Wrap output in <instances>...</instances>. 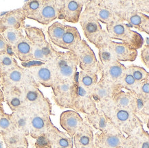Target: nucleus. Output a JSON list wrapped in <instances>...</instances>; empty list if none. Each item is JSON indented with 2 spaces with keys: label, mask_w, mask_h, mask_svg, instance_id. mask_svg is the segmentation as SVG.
I'll use <instances>...</instances> for the list:
<instances>
[{
  "label": "nucleus",
  "mask_w": 149,
  "mask_h": 148,
  "mask_svg": "<svg viewBox=\"0 0 149 148\" xmlns=\"http://www.w3.org/2000/svg\"><path fill=\"white\" fill-rule=\"evenodd\" d=\"M97 108L102 111L111 122L122 134L129 135L143 125L134 113L118 107L111 101L105 104H97Z\"/></svg>",
  "instance_id": "nucleus-1"
},
{
  "label": "nucleus",
  "mask_w": 149,
  "mask_h": 148,
  "mask_svg": "<svg viewBox=\"0 0 149 148\" xmlns=\"http://www.w3.org/2000/svg\"><path fill=\"white\" fill-rule=\"evenodd\" d=\"M24 29L26 37L32 45L34 61L39 60L46 62L54 59L58 51L47 42L43 30L31 26H26Z\"/></svg>",
  "instance_id": "nucleus-2"
},
{
  "label": "nucleus",
  "mask_w": 149,
  "mask_h": 148,
  "mask_svg": "<svg viewBox=\"0 0 149 148\" xmlns=\"http://www.w3.org/2000/svg\"><path fill=\"white\" fill-rule=\"evenodd\" d=\"M85 8L93 13L99 22L107 25L116 21H122V4L120 1L93 0L87 1Z\"/></svg>",
  "instance_id": "nucleus-3"
},
{
  "label": "nucleus",
  "mask_w": 149,
  "mask_h": 148,
  "mask_svg": "<svg viewBox=\"0 0 149 148\" xmlns=\"http://www.w3.org/2000/svg\"><path fill=\"white\" fill-rule=\"evenodd\" d=\"M109 38L111 40H120L133 48L139 49L144 45V40L140 34L133 31L129 25L122 21H116L106 26Z\"/></svg>",
  "instance_id": "nucleus-4"
},
{
  "label": "nucleus",
  "mask_w": 149,
  "mask_h": 148,
  "mask_svg": "<svg viewBox=\"0 0 149 148\" xmlns=\"http://www.w3.org/2000/svg\"><path fill=\"white\" fill-rule=\"evenodd\" d=\"M52 61L55 69V81L77 80L78 61L74 53L58 52Z\"/></svg>",
  "instance_id": "nucleus-5"
},
{
  "label": "nucleus",
  "mask_w": 149,
  "mask_h": 148,
  "mask_svg": "<svg viewBox=\"0 0 149 148\" xmlns=\"http://www.w3.org/2000/svg\"><path fill=\"white\" fill-rule=\"evenodd\" d=\"M30 117V136L37 139L46 133L52 126L50 116L52 115V105L43 109L28 108Z\"/></svg>",
  "instance_id": "nucleus-6"
},
{
  "label": "nucleus",
  "mask_w": 149,
  "mask_h": 148,
  "mask_svg": "<svg viewBox=\"0 0 149 148\" xmlns=\"http://www.w3.org/2000/svg\"><path fill=\"white\" fill-rule=\"evenodd\" d=\"M79 22L86 39L95 47L108 37L107 32L102 30L98 19L88 9L82 12Z\"/></svg>",
  "instance_id": "nucleus-7"
},
{
  "label": "nucleus",
  "mask_w": 149,
  "mask_h": 148,
  "mask_svg": "<svg viewBox=\"0 0 149 148\" xmlns=\"http://www.w3.org/2000/svg\"><path fill=\"white\" fill-rule=\"evenodd\" d=\"M76 80L54 81L51 88L52 89V98L57 106L61 109L70 108L76 92Z\"/></svg>",
  "instance_id": "nucleus-8"
},
{
  "label": "nucleus",
  "mask_w": 149,
  "mask_h": 148,
  "mask_svg": "<svg viewBox=\"0 0 149 148\" xmlns=\"http://www.w3.org/2000/svg\"><path fill=\"white\" fill-rule=\"evenodd\" d=\"M24 66L37 84L47 88H51L56 79L54 66L52 60L46 62H39L26 65L24 64Z\"/></svg>",
  "instance_id": "nucleus-9"
},
{
  "label": "nucleus",
  "mask_w": 149,
  "mask_h": 148,
  "mask_svg": "<svg viewBox=\"0 0 149 148\" xmlns=\"http://www.w3.org/2000/svg\"><path fill=\"white\" fill-rule=\"evenodd\" d=\"M122 17L123 21H127L129 26L138 30L139 32L149 34V17L147 15L137 12L133 8L132 1H122Z\"/></svg>",
  "instance_id": "nucleus-10"
},
{
  "label": "nucleus",
  "mask_w": 149,
  "mask_h": 148,
  "mask_svg": "<svg viewBox=\"0 0 149 148\" xmlns=\"http://www.w3.org/2000/svg\"><path fill=\"white\" fill-rule=\"evenodd\" d=\"M35 81L30 73L24 67L19 65L0 75L2 89L22 88L24 85Z\"/></svg>",
  "instance_id": "nucleus-11"
},
{
  "label": "nucleus",
  "mask_w": 149,
  "mask_h": 148,
  "mask_svg": "<svg viewBox=\"0 0 149 148\" xmlns=\"http://www.w3.org/2000/svg\"><path fill=\"white\" fill-rule=\"evenodd\" d=\"M74 54L77 57L78 66L83 71L94 72L97 74L100 73V62L98 61L94 52L85 40H81Z\"/></svg>",
  "instance_id": "nucleus-12"
},
{
  "label": "nucleus",
  "mask_w": 149,
  "mask_h": 148,
  "mask_svg": "<svg viewBox=\"0 0 149 148\" xmlns=\"http://www.w3.org/2000/svg\"><path fill=\"white\" fill-rule=\"evenodd\" d=\"M69 109L85 115L92 113L97 110V105L91 93L79 84H76V92Z\"/></svg>",
  "instance_id": "nucleus-13"
},
{
  "label": "nucleus",
  "mask_w": 149,
  "mask_h": 148,
  "mask_svg": "<svg viewBox=\"0 0 149 148\" xmlns=\"http://www.w3.org/2000/svg\"><path fill=\"white\" fill-rule=\"evenodd\" d=\"M22 89L25 101L30 109H43L52 105L50 100L44 96L36 81L24 85Z\"/></svg>",
  "instance_id": "nucleus-14"
},
{
  "label": "nucleus",
  "mask_w": 149,
  "mask_h": 148,
  "mask_svg": "<svg viewBox=\"0 0 149 148\" xmlns=\"http://www.w3.org/2000/svg\"><path fill=\"white\" fill-rule=\"evenodd\" d=\"M121 90L122 89L118 84H114L100 77L91 93L97 105L112 101L114 96Z\"/></svg>",
  "instance_id": "nucleus-15"
},
{
  "label": "nucleus",
  "mask_w": 149,
  "mask_h": 148,
  "mask_svg": "<svg viewBox=\"0 0 149 148\" xmlns=\"http://www.w3.org/2000/svg\"><path fill=\"white\" fill-rule=\"evenodd\" d=\"M22 8L0 13V34L8 29H24L26 20Z\"/></svg>",
  "instance_id": "nucleus-16"
},
{
  "label": "nucleus",
  "mask_w": 149,
  "mask_h": 148,
  "mask_svg": "<svg viewBox=\"0 0 149 148\" xmlns=\"http://www.w3.org/2000/svg\"><path fill=\"white\" fill-rule=\"evenodd\" d=\"M87 1H74V0H62L61 12L58 19L67 22L77 24L82 13V10Z\"/></svg>",
  "instance_id": "nucleus-17"
},
{
  "label": "nucleus",
  "mask_w": 149,
  "mask_h": 148,
  "mask_svg": "<svg viewBox=\"0 0 149 148\" xmlns=\"http://www.w3.org/2000/svg\"><path fill=\"white\" fill-rule=\"evenodd\" d=\"M94 148H122L126 136L120 132H97L93 135Z\"/></svg>",
  "instance_id": "nucleus-18"
},
{
  "label": "nucleus",
  "mask_w": 149,
  "mask_h": 148,
  "mask_svg": "<svg viewBox=\"0 0 149 148\" xmlns=\"http://www.w3.org/2000/svg\"><path fill=\"white\" fill-rule=\"evenodd\" d=\"M84 120L87 121L92 128L102 132H120L116 128L102 111L97 108L96 111L92 113L85 115Z\"/></svg>",
  "instance_id": "nucleus-19"
},
{
  "label": "nucleus",
  "mask_w": 149,
  "mask_h": 148,
  "mask_svg": "<svg viewBox=\"0 0 149 148\" xmlns=\"http://www.w3.org/2000/svg\"><path fill=\"white\" fill-rule=\"evenodd\" d=\"M62 0H44L43 6L36 21L42 25H48L58 18Z\"/></svg>",
  "instance_id": "nucleus-20"
},
{
  "label": "nucleus",
  "mask_w": 149,
  "mask_h": 148,
  "mask_svg": "<svg viewBox=\"0 0 149 148\" xmlns=\"http://www.w3.org/2000/svg\"><path fill=\"white\" fill-rule=\"evenodd\" d=\"M84 122V119L79 113L74 111H65L60 116V125L67 132L71 138H74L77 131Z\"/></svg>",
  "instance_id": "nucleus-21"
},
{
  "label": "nucleus",
  "mask_w": 149,
  "mask_h": 148,
  "mask_svg": "<svg viewBox=\"0 0 149 148\" xmlns=\"http://www.w3.org/2000/svg\"><path fill=\"white\" fill-rule=\"evenodd\" d=\"M2 91L4 102L13 112L25 111L28 109L22 88L2 89Z\"/></svg>",
  "instance_id": "nucleus-22"
},
{
  "label": "nucleus",
  "mask_w": 149,
  "mask_h": 148,
  "mask_svg": "<svg viewBox=\"0 0 149 148\" xmlns=\"http://www.w3.org/2000/svg\"><path fill=\"white\" fill-rule=\"evenodd\" d=\"M75 148H94V137L92 127L84 120L82 126L74 136Z\"/></svg>",
  "instance_id": "nucleus-23"
},
{
  "label": "nucleus",
  "mask_w": 149,
  "mask_h": 148,
  "mask_svg": "<svg viewBox=\"0 0 149 148\" xmlns=\"http://www.w3.org/2000/svg\"><path fill=\"white\" fill-rule=\"evenodd\" d=\"M122 148H149V134L143 125L127 135Z\"/></svg>",
  "instance_id": "nucleus-24"
},
{
  "label": "nucleus",
  "mask_w": 149,
  "mask_h": 148,
  "mask_svg": "<svg viewBox=\"0 0 149 148\" xmlns=\"http://www.w3.org/2000/svg\"><path fill=\"white\" fill-rule=\"evenodd\" d=\"M127 67L118 60L112 62L107 66L100 64V73L102 78L114 84H119L120 80L125 75Z\"/></svg>",
  "instance_id": "nucleus-25"
},
{
  "label": "nucleus",
  "mask_w": 149,
  "mask_h": 148,
  "mask_svg": "<svg viewBox=\"0 0 149 148\" xmlns=\"http://www.w3.org/2000/svg\"><path fill=\"white\" fill-rule=\"evenodd\" d=\"M108 43L111 48L116 60L118 61L133 62L136 60L137 50L123 43H116L110 39Z\"/></svg>",
  "instance_id": "nucleus-26"
},
{
  "label": "nucleus",
  "mask_w": 149,
  "mask_h": 148,
  "mask_svg": "<svg viewBox=\"0 0 149 148\" xmlns=\"http://www.w3.org/2000/svg\"><path fill=\"white\" fill-rule=\"evenodd\" d=\"M43 136L51 146L74 148L72 138L66 133L58 130L54 124L48 129Z\"/></svg>",
  "instance_id": "nucleus-27"
},
{
  "label": "nucleus",
  "mask_w": 149,
  "mask_h": 148,
  "mask_svg": "<svg viewBox=\"0 0 149 148\" xmlns=\"http://www.w3.org/2000/svg\"><path fill=\"white\" fill-rule=\"evenodd\" d=\"M11 52L13 56L22 62L29 63L34 61L32 45L26 36H24V38L11 48Z\"/></svg>",
  "instance_id": "nucleus-28"
},
{
  "label": "nucleus",
  "mask_w": 149,
  "mask_h": 148,
  "mask_svg": "<svg viewBox=\"0 0 149 148\" xmlns=\"http://www.w3.org/2000/svg\"><path fill=\"white\" fill-rule=\"evenodd\" d=\"M81 35L77 28L73 26H67L65 32L63 34L58 47L67 49L68 52L74 53L76 47L81 43Z\"/></svg>",
  "instance_id": "nucleus-29"
},
{
  "label": "nucleus",
  "mask_w": 149,
  "mask_h": 148,
  "mask_svg": "<svg viewBox=\"0 0 149 148\" xmlns=\"http://www.w3.org/2000/svg\"><path fill=\"white\" fill-rule=\"evenodd\" d=\"M114 105L122 109L129 110L135 113L137 106V97L135 93L120 91L112 100Z\"/></svg>",
  "instance_id": "nucleus-30"
},
{
  "label": "nucleus",
  "mask_w": 149,
  "mask_h": 148,
  "mask_svg": "<svg viewBox=\"0 0 149 148\" xmlns=\"http://www.w3.org/2000/svg\"><path fill=\"white\" fill-rule=\"evenodd\" d=\"M11 121L17 131L26 136L30 135V117L28 109L25 111L13 112L10 114Z\"/></svg>",
  "instance_id": "nucleus-31"
},
{
  "label": "nucleus",
  "mask_w": 149,
  "mask_h": 148,
  "mask_svg": "<svg viewBox=\"0 0 149 148\" xmlns=\"http://www.w3.org/2000/svg\"><path fill=\"white\" fill-rule=\"evenodd\" d=\"M27 136L15 130L1 138L6 148H28Z\"/></svg>",
  "instance_id": "nucleus-32"
},
{
  "label": "nucleus",
  "mask_w": 149,
  "mask_h": 148,
  "mask_svg": "<svg viewBox=\"0 0 149 148\" xmlns=\"http://www.w3.org/2000/svg\"><path fill=\"white\" fill-rule=\"evenodd\" d=\"M109 39V38L108 36L107 38H106L96 47V48L98 49V55L100 58L99 62L102 66H107L117 60L108 43Z\"/></svg>",
  "instance_id": "nucleus-33"
},
{
  "label": "nucleus",
  "mask_w": 149,
  "mask_h": 148,
  "mask_svg": "<svg viewBox=\"0 0 149 148\" xmlns=\"http://www.w3.org/2000/svg\"><path fill=\"white\" fill-rule=\"evenodd\" d=\"M98 74L91 71H83L78 72L77 82L80 86L91 93L98 82Z\"/></svg>",
  "instance_id": "nucleus-34"
},
{
  "label": "nucleus",
  "mask_w": 149,
  "mask_h": 148,
  "mask_svg": "<svg viewBox=\"0 0 149 148\" xmlns=\"http://www.w3.org/2000/svg\"><path fill=\"white\" fill-rule=\"evenodd\" d=\"M44 0H30L25 1L22 8L26 18L37 21Z\"/></svg>",
  "instance_id": "nucleus-35"
},
{
  "label": "nucleus",
  "mask_w": 149,
  "mask_h": 148,
  "mask_svg": "<svg viewBox=\"0 0 149 148\" xmlns=\"http://www.w3.org/2000/svg\"><path fill=\"white\" fill-rule=\"evenodd\" d=\"M66 28V25L61 24L60 22L53 23L47 29V35L49 41L56 46H58Z\"/></svg>",
  "instance_id": "nucleus-36"
},
{
  "label": "nucleus",
  "mask_w": 149,
  "mask_h": 148,
  "mask_svg": "<svg viewBox=\"0 0 149 148\" xmlns=\"http://www.w3.org/2000/svg\"><path fill=\"white\" fill-rule=\"evenodd\" d=\"M135 114L140 119L143 124L149 128V101H143L137 99Z\"/></svg>",
  "instance_id": "nucleus-37"
},
{
  "label": "nucleus",
  "mask_w": 149,
  "mask_h": 148,
  "mask_svg": "<svg viewBox=\"0 0 149 148\" xmlns=\"http://www.w3.org/2000/svg\"><path fill=\"white\" fill-rule=\"evenodd\" d=\"M16 130L11 121L10 114L3 112L0 115V138L8 135Z\"/></svg>",
  "instance_id": "nucleus-38"
},
{
  "label": "nucleus",
  "mask_w": 149,
  "mask_h": 148,
  "mask_svg": "<svg viewBox=\"0 0 149 148\" xmlns=\"http://www.w3.org/2000/svg\"><path fill=\"white\" fill-rule=\"evenodd\" d=\"M19 66L12 53L0 55V75Z\"/></svg>",
  "instance_id": "nucleus-39"
},
{
  "label": "nucleus",
  "mask_w": 149,
  "mask_h": 148,
  "mask_svg": "<svg viewBox=\"0 0 149 148\" xmlns=\"http://www.w3.org/2000/svg\"><path fill=\"white\" fill-rule=\"evenodd\" d=\"M121 87V89H124L127 90L128 91L135 93L136 92L137 89H138L139 85L136 82V81L135 80V79L133 78L130 71L127 67V70L125 75H123V77H122V79L120 80L119 84H118Z\"/></svg>",
  "instance_id": "nucleus-40"
},
{
  "label": "nucleus",
  "mask_w": 149,
  "mask_h": 148,
  "mask_svg": "<svg viewBox=\"0 0 149 148\" xmlns=\"http://www.w3.org/2000/svg\"><path fill=\"white\" fill-rule=\"evenodd\" d=\"M1 35L7 41L10 49L16 45L22 38L24 37L23 29H8L3 32Z\"/></svg>",
  "instance_id": "nucleus-41"
},
{
  "label": "nucleus",
  "mask_w": 149,
  "mask_h": 148,
  "mask_svg": "<svg viewBox=\"0 0 149 148\" xmlns=\"http://www.w3.org/2000/svg\"><path fill=\"white\" fill-rule=\"evenodd\" d=\"M127 67L138 84H140L147 79H149L148 72L146 71L144 68L134 64H131Z\"/></svg>",
  "instance_id": "nucleus-42"
},
{
  "label": "nucleus",
  "mask_w": 149,
  "mask_h": 148,
  "mask_svg": "<svg viewBox=\"0 0 149 148\" xmlns=\"http://www.w3.org/2000/svg\"><path fill=\"white\" fill-rule=\"evenodd\" d=\"M135 93L137 99L143 101H149V79H147L139 85Z\"/></svg>",
  "instance_id": "nucleus-43"
},
{
  "label": "nucleus",
  "mask_w": 149,
  "mask_h": 148,
  "mask_svg": "<svg viewBox=\"0 0 149 148\" xmlns=\"http://www.w3.org/2000/svg\"><path fill=\"white\" fill-rule=\"evenodd\" d=\"M133 8H134L135 10L137 11V12L144 13L146 15L149 13V1L148 0H146V1H139V0H137V1H133Z\"/></svg>",
  "instance_id": "nucleus-44"
},
{
  "label": "nucleus",
  "mask_w": 149,
  "mask_h": 148,
  "mask_svg": "<svg viewBox=\"0 0 149 148\" xmlns=\"http://www.w3.org/2000/svg\"><path fill=\"white\" fill-rule=\"evenodd\" d=\"M146 43L143 47V48L141 50L140 53V58L143 63L145 64V66L149 68V39L148 37L146 38Z\"/></svg>",
  "instance_id": "nucleus-45"
},
{
  "label": "nucleus",
  "mask_w": 149,
  "mask_h": 148,
  "mask_svg": "<svg viewBox=\"0 0 149 148\" xmlns=\"http://www.w3.org/2000/svg\"><path fill=\"white\" fill-rule=\"evenodd\" d=\"M6 53H12L11 49L7 41L3 38V35L0 34V55H2Z\"/></svg>",
  "instance_id": "nucleus-46"
},
{
  "label": "nucleus",
  "mask_w": 149,
  "mask_h": 148,
  "mask_svg": "<svg viewBox=\"0 0 149 148\" xmlns=\"http://www.w3.org/2000/svg\"><path fill=\"white\" fill-rule=\"evenodd\" d=\"M36 140L37 141L34 143L36 148H52L46 138L44 137V136H42Z\"/></svg>",
  "instance_id": "nucleus-47"
},
{
  "label": "nucleus",
  "mask_w": 149,
  "mask_h": 148,
  "mask_svg": "<svg viewBox=\"0 0 149 148\" xmlns=\"http://www.w3.org/2000/svg\"><path fill=\"white\" fill-rule=\"evenodd\" d=\"M3 102H4V98H3V91L2 90H1V82H0V102H2V103H3Z\"/></svg>",
  "instance_id": "nucleus-48"
},
{
  "label": "nucleus",
  "mask_w": 149,
  "mask_h": 148,
  "mask_svg": "<svg viewBox=\"0 0 149 148\" xmlns=\"http://www.w3.org/2000/svg\"><path fill=\"white\" fill-rule=\"evenodd\" d=\"M4 112V109H3V106L2 102H0V115Z\"/></svg>",
  "instance_id": "nucleus-49"
},
{
  "label": "nucleus",
  "mask_w": 149,
  "mask_h": 148,
  "mask_svg": "<svg viewBox=\"0 0 149 148\" xmlns=\"http://www.w3.org/2000/svg\"><path fill=\"white\" fill-rule=\"evenodd\" d=\"M52 148H70V147H58V146H52Z\"/></svg>",
  "instance_id": "nucleus-50"
}]
</instances>
